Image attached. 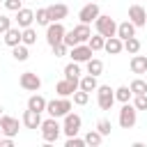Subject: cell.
<instances>
[{"mask_svg":"<svg viewBox=\"0 0 147 147\" xmlns=\"http://www.w3.org/2000/svg\"><path fill=\"white\" fill-rule=\"evenodd\" d=\"M11 55H14V60H16V62H25V60L30 57L28 44H23V41H21L18 46H14V48H11Z\"/></svg>","mask_w":147,"mask_h":147,"instance_id":"603a6c76","label":"cell"},{"mask_svg":"<svg viewBox=\"0 0 147 147\" xmlns=\"http://www.w3.org/2000/svg\"><path fill=\"white\" fill-rule=\"evenodd\" d=\"M48 14H51V21H62V18L69 16V7L64 2H55V5L48 7Z\"/></svg>","mask_w":147,"mask_h":147,"instance_id":"e0dca14e","label":"cell"},{"mask_svg":"<svg viewBox=\"0 0 147 147\" xmlns=\"http://www.w3.org/2000/svg\"><path fill=\"white\" fill-rule=\"evenodd\" d=\"M96 87H99L96 76L87 74V76H83V78H80V90H85V92H96Z\"/></svg>","mask_w":147,"mask_h":147,"instance_id":"484cf974","label":"cell"},{"mask_svg":"<svg viewBox=\"0 0 147 147\" xmlns=\"http://www.w3.org/2000/svg\"><path fill=\"white\" fill-rule=\"evenodd\" d=\"M64 44L69 46V48H74L78 41H76V34H74V30H67V34H64Z\"/></svg>","mask_w":147,"mask_h":147,"instance_id":"ab89813d","label":"cell"},{"mask_svg":"<svg viewBox=\"0 0 147 147\" xmlns=\"http://www.w3.org/2000/svg\"><path fill=\"white\" fill-rule=\"evenodd\" d=\"M96 131H99V133H103V136H110V131H113V124H110V119L101 117V119L96 122Z\"/></svg>","mask_w":147,"mask_h":147,"instance_id":"e575fe53","label":"cell"},{"mask_svg":"<svg viewBox=\"0 0 147 147\" xmlns=\"http://www.w3.org/2000/svg\"><path fill=\"white\" fill-rule=\"evenodd\" d=\"M133 106H136L138 110H147V94H136Z\"/></svg>","mask_w":147,"mask_h":147,"instance_id":"8d00e7d4","label":"cell"},{"mask_svg":"<svg viewBox=\"0 0 147 147\" xmlns=\"http://www.w3.org/2000/svg\"><path fill=\"white\" fill-rule=\"evenodd\" d=\"M87 101H90V92H85V90L78 87V90L74 92V103H76V106H85Z\"/></svg>","mask_w":147,"mask_h":147,"instance_id":"836d02e7","label":"cell"},{"mask_svg":"<svg viewBox=\"0 0 147 147\" xmlns=\"http://www.w3.org/2000/svg\"><path fill=\"white\" fill-rule=\"evenodd\" d=\"M34 21H37V25H48V23H53V21H51V14H48V7L37 9V11H34Z\"/></svg>","mask_w":147,"mask_h":147,"instance_id":"f546056e","label":"cell"},{"mask_svg":"<svg viewBox=\"0 0 147 147\" xmlns=\"http://www.w3.org/2000/svg\"><path fill=\"white\" fill-rule=\"evenodd\" d=\"M32 21H34V11L32 9H28V7H21L18 11H16V25L23 30V28H30L32 25Z\"/></svg>","mask_w":147,"mask_h":147,"instance_id":"5bb4252c","label":"cell"},{"mask_svg":"<svg viewBox=\"0 0 147 147\" xmlns=\"http://www.w3.org/2000/svg\"><path fill=\"white\" fill-rule=\"evenodd\" d=\"M9 28H11V18L5 16V14H0V34H5Z\"/></svg>","mask_w":147,"mask_h":147,"instance_id":"f35d334b","label":"cell"},{"mask_svg":"<svg viewBox=\"0 0 147 147\" xmlns=\"http://www.w3.org/2000/svg\"><path fill=\"white\" fill-rule=\"evenodd\" d=\"M129 67H131L133 74H147V55H138V53H136V55L131 57V64H129Z\"/></svg>","mask_w":147,"mask_h":147,"instance_id":"44dd1931","label":"cell"},{"mask_svg":"<svg viewBox=\"0 0 147 147\" xmlns=\"http://www.w3.org/2000/svg\"><path fill=\"white\" fill-rule=\"evenodd\" d=\"M64 34H67V28L62 25V21H53V23L46 25V41H48V46L62 44L64 41Z\"/></svg>","mask_w":147,"mask_h":147,"instance_id":"277c9868","label":"cell"},{"mask_svg":"<svg viewBox=\"0 0 147 147\" xmlns=\"http://www.w3.org/2000/svg\"><path fill=\"white\" fill-rule=\"evenodd\" d=\"M2 110H5V108H2V106H0V117H2Z\"/></svg>","mask_w":147,"mask_h":147,"instance_id":"7bdbcfd3","label":"cell"},{"mask_svg":"<svg viewBox=\"0 0 147 147\" xmlns=\"http://www.w3.org/2000/svg\"><path fill=\"white\" fill-rule=\"evenodd\" d=\"M39 129H41V138H44L46 142H55V140L60 138V133H62V126H60L57 117H48V119H44Z\"/></svg>","mask_w":147,"mask_h":147,"instance_id":"7a4b0ae2","label":"cell"},{"mask_svg":"<svg viewBox=\"0 0 147 147\" xmlns=\"http://www.w3.org/2000/svg\"><path fill=\"white\" fill-rule=\"evenodd\" d=\"M103 51H106V53H110V55H119V53L124 51V41H122L117 34H115V37H108V39H106Z\"/></svg>","mask_w":147,"mask_h":147,"instance_id":"ac0fdd59","label":"cell"},{"mask_svg":"<svg viewBox=\"0 0 147 147\" xmlns=\"http://www.w3.org/2000/svg\"><path fill=\"white\" fill-rule=\"evenodd\" d=\"M99 14H101L99 5H96V2H90V5H85V7L78 11V18H80V23H92V21L99 18Z\"/></svg>","mask_w":147,"mask_h":147,"instance_id":"30bf717a","label":"cell"},{"mask_svg":"<svg viewBox=\"0 0 147 147\" xmlns=\"http://www.w3.org/2000/svg\"><path fill=\"white\" fill-rule=\"evenodd\" d=\"M129 21H131L136 28L147 25V11H145V7H142V5H131V7H129Z\"/></svg>","mask_w":147,"mask_h":147,"instance_id":"9c48e42d","label":"cell"},{"mask_svg":"<svg viewBox=\"0 0 147 147\" xmlns=\"http://www.w3.org/2000/svg\"><path fill=\"white\" fill-rule=\"evenodd\" d=\"M131 92H133V96L136 94H147V80H142V78H136V80H131Z\"/></svg>","mask_w":147,"mask_h":147,"instance_id":"1f68e13d","label":"cell"},{"mask_svg":"<svg viewBox=\"0 0 147 147\" xmlns=\"http://www.w3.org/2000/svg\"><path fill=\"white\" fill-rule=\"evenodd\" d=\"M80 126H83V119H80V115H76V113H67V115H64L62 131H64V136H67V138H71V136H78Z\"/></svg>","mask_w":147,"mask_h":147,"instance_id":"52a82bcc","label":"cell"},{"mask_svg":"<svg viewBox=\"0 0 147 147\" xmlns=\"http://www.w3.org/2000/svg\"><path fill=\"white\" fill-rule=\"evenodd\" d=\"M41 122H44V119H41V113L30 110V108L23 113V126H25V129H39Z\"/></svg>","mask_w":147,"mask_h":147,"instance_id":"2e32d148","label":"cell"},{"mask_svg":"<svg viewBox=\"0 0 147 147\" xmlns=\"http://www.w3.org/2000/svg\"><path fill=\"white\" fill-rule=\"evenodd\" d=\"M0 129H2V136H16L18 133V119L16 117H9V115H2L0 117Z\"/></svg>","mask_w":147,"mask_h":147,"instance_id":"4fadbf2b","label":"cell"},{"mask_svg":"<svg viewBox=\"0 0 147 147\" xmlns=\"http://www.w3.org/2000/svg\"><path fill=\"white\" fill-rule=\"evenodd\" d=\"M11 145H14V138L11 136H2L0 138V147H11Z\"/></svg>","mask_w":147,"mask_h":147,"instance_id":"b9f144b4","label":"cell"},{"mask_svg":"<svg viewBox=\"0 0 147 147\" xmlns=\"http://www.w3.org/2000/svg\"><path fill=\"white\" fill-rule=\"evenodd\" d=\"M64 78H69V80H80V67H78V62H69L67 67H64Z\"/></svg>","mask_w":147,"mask_h":147,"instance_id":"d4e9b609","label":"cell"},{"mask_svg":"<svg viewBox=\"0 0 147 147\" xmlns=\"http://www.w3.org/2000/svg\"><path fill=\"white\" fill-rule=\"evenodd\" d=\"M92 53H94V51H92L87 44H76V46L71 48V53H69V55H71V60H74V62H78V64H80V62H87V60L92 57Z\"/></svg>","mask_w":147,"mask_h":147,"instance_id":"8fae6325","label":"cell"},{"mask_svg":"<svg viewBox=\"0 0 147 147\" xmlns=\"http://www.w3.org/2000/svg\"><path fill=\"white\" fill-rule=\"evenodd\" d=\"M51 48H53V55H55V57H64V55H67V48H69V46H67V44L62 41V44H55V46H51Z\"/></svg>","mask_w":147,"mask_h":147,"instance_id":"74e56055","label":"cell"},{"mask_svg":"<svg viewBox=\"0 0 147 147\" xmlns=\"http://www.w3.org/2000/svg\"><path fill=\"white\" fill-rule=\"evenodd\" d=\"M117 37L124 41V39H129V37H136V25L131 23V21H122V23H117Z\"/></svg>","mask_w":147,"mask_h":147,"instance_id":"d6986e66","label":"cell"},{"mask_svg":"<svg viewBox=\"0 0 147 147\" xmlns=\"http://www.w3.org/2000/svg\"><path fill=\"white\" fill-rule=\"evenodd\" d=\"M18 85H21L25 92H39V87H41V78H39L34 71H23L21 78H18Z\"/></svg>","mask_w":147,"mask_h":147,"instance_id":"ba28073f","label":"cell"},{"mask_svg":"<svg viewBox=\"0 0 147 147\" xmlns=\"http://www.w3.org/2000/svg\"><path fill=\"white\" fill-rule=\"evenodd\" d=\"M23 44H28V46H32V44H37V30L30 25V28H23Z\"/></svg>","mask_w":147,"mask_h":147,"instance_id":"d6a6232c","label":"cell"},{"mask_svg":"<svg viewBox=\"0 0 147 147\" xmlns=\"http://www.w3.org/2000/svg\"><path fill=\"white\" fill-rule=\"evenodd\" d=\"M2 39H5V44H7L9 48H14V46H18V44L23 41V30H21L18 25H16V28L11 25V28L5 32V37H2Z\"/></svg>","mask_w":147,"mask_h":147,"instance_id":"9a60e30c","label":"cell"},{"mask_svg":"<svg viewBox=\"0 0 147 147\" xmlns=\"http://www.w3.org/2000/svg\"><path fill=\"white\" fill-rule=\"evenodd\" d=\"M87 46H90L94 53H96V51H103V46H106V37L96 32V34H92V37L87 39Z\"/></svg>","mask_w":147,"mask_h":147,"instance_id":"4316f807","label":"cell"},{"mask_svg":"<svg viewBox=\"0 0 147 147\" xmlns=\"http://www.w3.org/2000/svg\"><path fill=\"white\" fill-rule=\"evenodd\" d=\"M85 67H87V74H92V76H101V71H103V62L99 57H90L85 62Z\"/></svg>","mask_w":147,"mask_h":147,"instance_id":"cb8c5ba5","label":"cell"},{"mask_svg":"<svg viewBox=\"0 0 147 147\" xmlns=\"http://www.w3.org/2000/svg\"><path fill=\"white\" fill-rule=\"evenodd\" d=\"M131 96H133V92H131V87H129V85H122V87H117V90H115V99H117L119 103H126Z\"/></svg>","mask_w":147,"mask_h":147,"instance_id":"83f0119b","label":"cell"},{"mask_svg":"<svg viewBox=\"0 0 147 147\" xmlns=\"http://www.w3.org/2000/svg\"><path fill=\"white\" fill-rule=\"evenodd\" d=\"M71 99L69 96H60V99H53V101H48L46 103V113L51 115V117H64L67 113H71Z\"/></svg>","mask_w":147,"mask_h":147,"instance_id":"6da1fadb","label":"cell"},{"mask_svg":"<svg viewBox=\"0 0 147 147\" xmlns=\"http://www.w3.org/2000/svg\"><path fill=\"white\" fill-rule=\"evenodd\" d=\"M85 145H87L85 138H76V136L67 138V142H64V147H85Z\"/></svg>","mask_w":147,"mask_h":147,"instance_id":"d590c367","label":"cell"},{"mask_svg":"<svg viewBox=\"0 0 147 147\" xmlns=\"http://www.w3.org/2000/svg\"><path fill=\"white\" fill-rule=\"evenodd\" d=\"M136 122H138V108L126 101L122 106V110H119V126L122 129H133Z\"/></svg>","mask_w":147,"mask_h":147,"instance_id":"8992f818","label":"cell"},{"mask_svg":"<svg viewBox=\"0 0 147 147\" xmlns=\"http://www.w3.org/2000/svg\"><path fill=\"white\" fill-rule=\"evenodd\" d=\"M5 7L9 11H18L21 9V0H5Z\"/></svg>","mask_w":147,"mask_h":147,"instance_id":"60d3db41","label":"cell"},{"mask_svg":"<svg viewBox=\"0 0 147 147\" xmlns=\"http://www.w3.org/2000/svg\"><path fill=\"white\" fill-rule=\"evenodd\" d=\"M145 80H147V78H145Z\"/></svg>","mask_w":147,"mask_h":147,"instance_id":"f6af8a7d","label":"cell"},{"mask_svg":"<svg viewBox=\"0 0 147 147\" xmlns=\"http://www.w3.org/2000/svg\"><path fill=\"white\" fill-rule=\"evenodd\" d=\"M46 103H48V101H46L41 94H32V96L28 99V108H30V110H37V113H44V110H46Z\"/></svg>","mask_w":147,"mask_h":147,"instance_id":"7402d4cb","label":"cell"},{"mask_svg":"<svg viewBox=\"0 0 147 147\" xmlns=\"http://www.w3.org/2000/svg\"><path fill=\"white\" fill-rule=\"evenodd\" d=\"M124 51H126L129 55H136V53L140 51V39H136V37L124 39Z\"/></svg>","mask_w":147,"mask_h":147,"instance_id":"4dcf8cb0","label":"cell"},{"mask_svg":"<svg viewBox=\"0 0 147 147\" xmlns=\"http://www.w3.org/2000/svg\"><path fill=\"white\" fill-rule=\"evenodd\" d=\"M94 28H96V32L103 34L106 39L117 34V23H115V18H110L108 14H99V18L94 21Z\"/></svg>","mask_w":147,"mask_h":147,"instance_id":"3957f363","label":"cell"},{"mask_svg":"<svg viewBox=\"0 0 147 147\" xmlns=\"http://www.w3.org/2000/svg\"><path fill=\"white\" fill-rule=\"evenodd\" d=\"M115 90H110V85H99L96 87V103L101 110H110L115 103Z\"/></svg>","mask_w":147,"mask_h":147,"instance_id":"5b68a950","label":"cell"},{"mask_svg":"<svg viewBox=\"0 0 147 147\" xmlns=\"http://www.w3.org/2000/svg\"><path fill=\"white\" fill-rule=\"evenodd\" d=\"M74 34H76V41H78V44H87V39L92 37L90 23H78V25L74 28Z\"/></svg>","mask_w":147,"mask_h":147,"instance_id":"ffe728a7","label":"cell"},{"mask_svg":"<svg viewBox=\"0 0 147 147\" xmlns=\"http://www.w3.org/2000/svg\"><path fill=\"white\" fill-rule=\"evenodd\" d=\"M80 87V80H69V78H64V80H60L57 85H55V92H57V96H74V92Z\"/></svg>","mask_w":147,"mask_h":147,"instance_id":"7c38bea8","label":"cell"},{"mask_svg":"<svg viewBox=\"0 0 147 147\" xmlns=\"http://www.w3.org/2000/svg\"><path fill=\"white\" fill-rule=\"evenodd\" d=\"M85 142H87V145H92V147H96V145H101V142H103V133H99L96 129H92V131H87V133H85Z\"/></svg>","mask_w":147,"mask_h":147,"instance_id":"f1b7e54d","label":"cell"},{"mask_svg":"<svg viewBox=\"0 0 147 147\" xmlns=\"http://www.w3.org/2000/svg\"><path fill=\"white\" fill-rule=\"evenodd\" d=\"M0 138H2V129H0Z\"/></svg>","mask_w":147,"mask_h":147,"instance_id":"ee69618b","label":"cell"}]
</instances>
